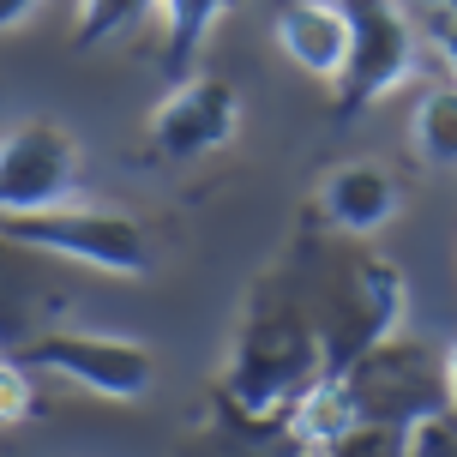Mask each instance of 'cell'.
<instances>
[{"mask_svg":"<svg viewBox=\"0 0 457 457\" xmlns=\"http://www.w3.org/2000/svg\"><path fill=\"white\" fill-rule=\"evenodd\" d=\"M228 12V0H162V72L181 85L199 72V48L211 43L217 19Z\"/></svg>","mask_w":457,"mask_h":457,"instance_id":"cell-10","label":"cell"},{"mask_svg":"<svg viewBox=\"0 0 457 457\" xmlns=\"http://www.w3.org/2000/svg\"><path fill=\"white\" fill-rule=\"evenodd\" d=\"M241 120H247L241 91H235L228 79H217V72H193V79H181V85L151 109L145 145H151L162 162H199V157H211V151L235 145Z\"/></svg>","mask_w":457,"mask_h":457,"instance_id":"cell-6","label":"cell"},{"mask_svg":"<svg viewBox=\"0 0 457 457\" xmlns=\"http://www.w3.org/2000/svg\"><path fill=\"white\" fill-rule=\"evenodd\" d=\"M421 37L445 54V72L457 79V0H428L421 6Z\"/></svg>","mask_w":457,"mask_h":457,"instance_id":"cell-14","label":"cell"},{"mask_svg":"<svg viewBox=\"0 0 457 457\" xmlns=\"http://www.w3.org/2000/svg\"><path fill=\"white\" fill-rule=\"evenodd\" d=\"M37 6L43 0H0V30H19V24L37 19Z\"/></svg>","mask_w":457,"mask_h":457,"instance_id":"cell-15","label":"cell"},{"mask_svg":"<svg viewBox=\"0 0 457 457\" xmlns=\"http://www.w3.org/2000/svg\"><path fill=\"white\" fill-rule=\"evenodd\" d=\"M439 379H445V403L457 410V337L445 343V361H439Z\"/></svg>","mask_w":457,"mask_h":457,"instance_id":"cell-16","label":"cell"},{"mask_svg":"<svg viewBox=\"0 0 457 457\" xmlns=\"http://www.w3.org/2000/svg\"><path fill=\"white\" fill-rule=\"evenodd\" d=\"M337 6L349 19V67L337 79V114L349 120L421 72V24L403 12V0H337Z\"/></svg>","mask_w":457,"mask_h":457,"instance_id":"cell-3","label":"cell"},{"mask_svg":"<svg viewBox=\"0 0 457 457\" xmlns=\"http://www.w3.org/2000/svg\"><path fill=\"white\" fill-rule=\"evenodd\" d=\"M331 373V349L301 313H253L223 367V397L247 428H295L301 403Z\"/></svg>","mask_w":457,"mask_h":457,"instance_id":"cell-1","label":"cell"},{"mask_svg":"<svg viewBox=\"0 0 457 457\" xmlns=\"http://www.w3.org/2000/svg\"><path fill=\"white\" fill-rule=\"evenodd\" d=\"M54 313H61V295L37 277V253L0 235V349L19 355L43 331H61Z\"/></svg>","mask_w":457,"mask_h":457,"instance_id":"cell-9","label":"cell"},{"mask_svg":"<svg viewBox=\"0 0 457 457\" xmlns=\"http://www.w3.org/2000/svg\"><path fill=\"white\" fill-rule=\"evenodd\" d=\"M289 457H320V452H307V445H295V452H289Z\"/></svg>","mask_w":457,"mask_h":457,"instance_id":"cell-17","label":"cell"},{"mask_svg":"<svg viewBox=\"0 0 457 457\" xmlns=\"http://www.w3.org/2000/svg\"><path fill=\"white\" fill-rule=\"evenodd\" d=\"M24 367H43L67 386L109 397V403H138L151 391V349L133 337H103V331H43L19 349Z\"/></svg>","mask_w":457,"mask_h":457,"instance_id":"cell-5","label":"cell"},{"mask_svg":"<svg viewBox=\"0 0 457 457\" xmlns=\"http://www.w3.org/2000/svg\"><path fill=\"white\" fill-rule=\"evenodd\" d=\"M320 211H325V223L343 228V235H379L403 211V181L373 157L337 162L320 181Z\"/></svg>","mask_w":457,"mask_h":457,"instance_id":"cell-7","label":"cell"},{"mask_svg":"<svg viewBox=\"0 0 457 457\" xmlns=\"http://www.w3.org/2000/svg\"><path fill=\"white\" fill-rule=\"evenodd\" d=\"M271 37L307 79H343L349 67V19L337 0H283Z\"/></svg>","mask_w":457,"mask_h":457,"instance_id":"cell-8","label":"cell"},{"mask_svg":"<svg viewBox=\"0 0 457 457\" xmlns=\"http://www.w3.org/2000/svg\"><path fill=\"white\" fill-rule=\"evenodd\" d=\"M151 6H162V0H79V19H72V43L79 48H96L109 43V37H120L127 24H138Z\"/></svg>","mask_w":457,"mask_h":457,"instance_id":"cell-12","label":"cell"},{"mask_svg":"<svg viewBox=\"0 0 457 457\" xmlns=\"http://www.w3.org/2000/svg\"><path fill=\"white\" fill-rule=\"evenodd\" d=\"M79 199V138L61 120H19L0 133V217H37V211Z\"/></svg>","mask_w":457,"mask_h":457,"instance_id":"cell-4","label":"cell"},{"mask_svg":"<svg viewBox=\"0 0 457 457\" xmlns=\"http://www.w3.org/2000/svg\"><path fill=\"white\" fill-rule=\"evenodd\" d=\"M410 145L428 169H457V79L428 85L410 114Z\"/></svg>","mask_w":457,"mask_h":457,"instance_id":"cell-11","label":"cell"},{"mask_svg":"<svg viewBox=\"0 0 457 457\" xmlns=\"http://www.w3.org/2000/svg\"><path fill=\"white\" fill-rule=\"evenodd\" d=\"M30 410H37V391H30L24 361L19 355H0V428H19Z\"/></svg>","mask_w":457,"mask_h":457,"instance_id":"cell-13","label":"cell"},{"mask_svg":"<svg viewBox=\"0 0 457 457\" xmlns=\"http://www.w3.org/2000/svg\"><path fill=\"white\" fill-rule=\"evenodd\" d=\"M0 235L19 247L43 253V259H67L103 277H145L151 271V235L114 205H54L37 217H0Z\"/></svg>","mask_w":457,"mask_h":457,"instance_id":"cell-2","label":"cell"}]
</instances>
